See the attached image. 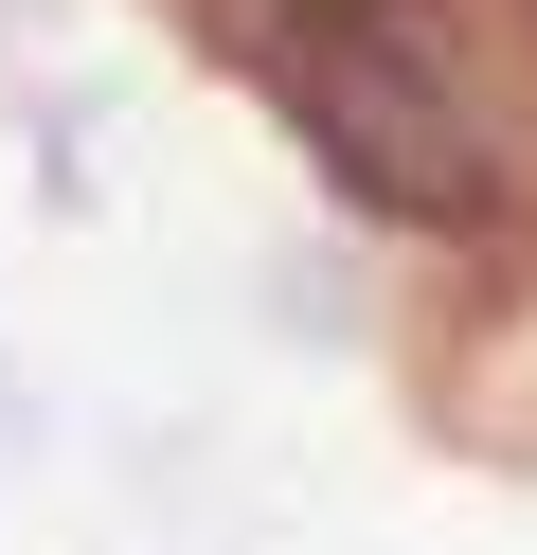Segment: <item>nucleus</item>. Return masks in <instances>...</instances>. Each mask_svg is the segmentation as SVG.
<instances>
[{
    "mask_svg": "<svg viewBox=\"0 0 537 555\" xmlns=\"http://www.w3.org/2000/svg\"><path fill=\"white\" fill-rule=\"evenodd\" d=\"M0 448H18V395H0Z\"/></svg>",
    "mask_w": 537,
    "mask_h": 555,
    "instance_id": "1",
    "label": "nucleus"
}]
</instances>
